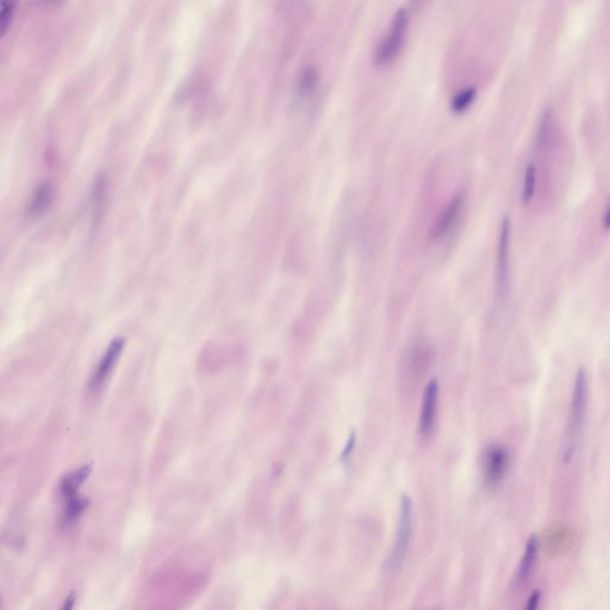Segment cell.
Here are the masks:
<instances>
[{"instance_id":"18","label":"cell","mask_w":610,"mask_h":610,"mask_svg":"<svg viewBox=\"0 0 610 610\" xmlns=\"http://www.w3.org/2000/svg\"><path fill=\"white\" fill-rule=\"evenodd\" d=\"M357 438H358V435L354 431H352L351 434L348 436L347 442H346V446H345L340 456V461L342 464H348V461L351 459L352 454L354 452L355 445H357Z\"/></svg>"},{"instance_id":"12","label":"cell","mask_w":610,"mask_h":610,"mask_svg":"<svg viewBox=\"0 0 610 610\" xmlns=\"http://www.w3.org/2000/svg\"><path fill=\"white\" fill-rule=\"evenodd\" d=\"M53 199H54L53 187L48 183L41 184L40 186H37L36 190L33 192L29 205H28L30 214L40 215L47 210Z\"/></svg>"},{"instance_id":"5","label":"cell","mask_w":610,"mask_h":610,"mask_svg":"<svg viewBox=\"0 0 610 610\" xmlns=\"http://www.w3.org/2000/svg\"><path fill=\"white\" fill-rule=\"evenodd\" d=\"M464 205L465 198L463 194H456L451 199L450 203L446 205V208L442 210L441 214L438 215L435 224L431 227V233H429L431 240L438 241L456 227V224L461 219V214L464 210Z\"/></svg>"},{"instance_id":"8","label":"cell","mask_w":610,"mask_h":610,"mask_svg":"<svg viewBox=\"0 0 610 610\" xmlns=\"http://www.w3.org/2000/svg\"><path fill=\"white\" fill-rule=\"evenodd\" d=\"M509 464V454L501 446L490 447L485 457L486 480L491 484H498L505 477Z\"/></svg>"},{"instance_id":"9","label":"cell","mask_w":610,"mask_h":610,"mask_svg":"<svg viewBox=\"0 0 610 610\" xmlns=\"http://www.w3.org/2000/svg\"><path fill=\"white\" fill-rule=\"evenodd\" d=\"M537 551H539V540L535 535H532L527 541L522 559L520 562L517 574H516V582L519 584H523L530 577L534 565L537 563Z\"/></svg>"},{"instance_id":"6","label":"cell","mask_w":610,"mask_h":610,"mask_svg":"<svg viewBox=\"0 0 610 610\" xmlns=\"http://www.w3.org/2000/svg\"><path fill=\"white\" fill-rule=\"evenodd\" d=\"M125 345V340L123 337H116L111 341V344L109 345V347L102 355L97 369H95V372L90 379L88 386L91 390H98L99 387L102 386L104 382L107 379V377L110 376V373L114 369L116 362L121 357Z\"/></svg>"},{"instance_id":"14","label":"cell","mask_w":610,"mask_h":610,"mask_svg":"<svg viewBox=\"0 0 610 610\" xmlns=\"http://www.w3.org/2000/svg\"><path fill=\"white\" fill-rule=\"evenodd\" d=\"M537 169L534 164L527 166L525 177H523L522 190H521V201L522 204H528L532 201L537 191Z\"/></svg>"},{"instance_id":"13","label":"cell","mask_w":610,"mask_h":610,"mask_svg":"<svg viewBox=\"0 0 610 610\" xmlns=\"http://www.w3.org/2000/svg\"><path fill=\"white\" fill-rule=\"evenodd\" d=\"M67 505L63 512V522L65 525H72L79 520L85 509L88 508V501L86 498L77 496L70 497L66 500Z\"/></svg>"},{"instance_id":"16","label":"cell","mask_w":610,"mask_h":610,"mask_svg":"<svg viewBox=\"0 0 610 610\" xmlns=\"http://www.w3.org/2000/svg\"><path fill=\"white\" fill-rule=\"evenodd\" d=\"M17 0H1L0 6V31L4 37L11 28L15 17Z\"/></svg>"},{"instance_id":"21","label":"cell","mask_w":610,"mask_h":610,"mask_svg":"<svg viewBox=\"0 0 610 610\" xmlns=\"http://www.w3.org/2000/svg\"><path fill=\"white\" fill-rule=\"evenodd\" d=\"M74 602H75V596H74V594H72V595L66 599V603H65V606H63V609H70V608H73Z\"/></svg>"},{"instance_id":"17","label":"cell","mask_w":610,"mask_h":610,"mask_svg":"<svg viewBox=\"0 0 610 610\" xmlns=\"http://www.w3.org/2000/svg\"><path fill=\"white\" fill-rule=\"evenodd\" d=\"M552 129H553V117L549 110L545 111L541 117L540 125L537 129V148H544L551 139Z\"/></svg>"},{"instance_id":"10","label":"cell","mask_w":610,"mask_h":610,"mask_svg":"<svg viewBox=\"0 0 610 610\" xmlns=\"http://www.w3.org/2000/svg\"><path fill=\"white\" fill-rule=\"evenodd\" d=\"M90 473H91V465H85L78 471L72 472L66 477H63L60 483V491L63 498L68 500L70 497L77 496L78 489L88 479Z\"/></svg>"},{"instance_id":"1","label":"cell","mask_w":610,"mask_h":610,"mask_svg":"<svg viewBox=\"0 0 610 610\" xmlns=\"http://www.w3.org/2000/svg\"><path fill=\"white\" fill-rule=\"evenodd\" d=\"M589 382L584 369H578L574 379V391L571 399L570 415L567 422L565 441L562 448V461H569L574 457L584 424L587 409H588Z\"/></svg>"},{"instance_id":"2","label":"cell","mask_w":610,"mask_h":610,"mask_svg":"<svg viewBox=\"0 0 610 610\" xmlns=\"http://www.w3.org/2000/svg\"><path fill=\"white\" fill-rule=\"evenodd\" d=\"M409 23V12L406 9H399L392 19L387 33L374 49L373 61L377 66L386 67L397 60L406 43Z\"/></svg>"},{"instance_id":"4","label":"cell","mask_w":610,"mask_h":610,"mask_svg":"<svg viewBox=\"0 0 610 610\" xmlns=\"http://www.w3.org/2000/svg\"><path fill=\"white\" fill-rule=\"evenodd\" d=\"M510 240H512V222L509 217L502 221L497 253L496 285L497 293L503 296L509 288L510 274Z\"/></svg>"},{"instance_id":"22","label":"cell","mask_w":610,"mask_h":610,"mask_svg":"<svg viewBox=\"0 0 610 610\" xmlns=\"http://www.w3.org/2000/svg\"><path fill=\"white\" fill-rule=\"evenodd\" d=\"M424 1L426 0H411V4H413L414 8L419 9L424 5Z\"/></svg>"},{"instance_id":"20","label":"cell","mask_w":610,"mask_h":610,"mask_svg":"<svg viewBox=\"0 0 610 610\" xmlns=\"http://www.w3.org/2000/svg\"><path fill=\"white\" fill-rule=\"evenodd\" d=\"M603 228H604V231H610V197L608 205H606V212H604V217H603Z\"/></svg>"},{"instance_id":"19","label":"cell","mask_w":610,"mask_h":610,"mask_svg":"<svg viewBox=\"0 0 610 610\" xmlns=\"http://www.w3.org/2000/svg\"><path fill=\"white\" fill-rule=\"evenodd\" d=\"M540 601V592L535 591L534 594H532L530 599H528V604H527V608L528 609H535L537 606V603Z\"/></svg>"},{"instance_id":"11","label":"cell","mask_w":610,"mask_h":610,"mask_svg":"<svg viewBox=\"0 0 610 610\" xmlns=\"http://www.w3.org/2000/svg\"><path fill=\"white\" fill-rule=\"evenodd\" d=\"M318 80H320V74L316 67H303L297 77L296 91L298 97L304 98L312 95L317 88Z\"/></svg>"},{"instance_id":"3","label":"cell","mask_w":610,"mask_h":610,"mask_svg":"<svg viewBox=\"0 0 610 610\" xmlns=\"http://www.w3.org/2000/svg\"><path fill=\"white\" fill-rule=\"evenodd\" d=\"M413 533V502L408 495H403L401 498V509H399V532L396 537L395 544L390 556V564L392 567H401L409 549L410 540Z\"/></svg>"},{"instance_id":"7","label":"cell","mask_w":610,"mask_h":610,"mask_svg":"<svg viewBox=\"0 0 610 610\" xmlns=\"http://www.w3.org/2000/svg\"><path fill=\"white\" fill-rule=\"evenodd\" d=\"M438 380L433 379L428 384L424 392V401L421 408L420 433L424 438H428L434 427L435 413L438 404Z\"/></svg>"},{"instance_id":"15","label":"cell","mask_w":610,"mask_h":610,"mask_svg":"<svg viewBox=\"0 0 610 610\" xmlns=\"http://www.w3.org/2000/svg\"><path fill=\"white\" fill-rule=\"evenodd\" d=\"M475 98H477V88H464L454 95L451 102V109L454 114H463L475 102Z\"/></svg>"}]
</instances>
